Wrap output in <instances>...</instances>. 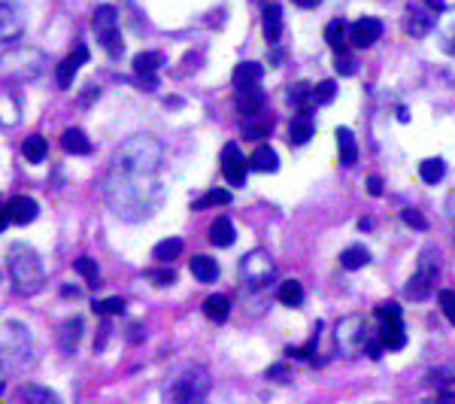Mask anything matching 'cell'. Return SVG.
<instances>
[{
    "mask_svg": "<svg viewBox=\"0 0 455 404\" xmlns=\"http://www.w3.org/2000/svg\"><path fill=\"white\" fill-rule=\"evenodd\" d=\"M107 204L124 222H140L149 219L161 204V186H158L155 174H131L112 167L104 186Z\"/></svg>",
    "mask_w": 455,
    "mask_h": 404,
    "instance_id": "obj_1",
    "label": "cell"
},
{
    "mask_svg": "<svg viewBox=\"0 0 455 404\" xmlns=\"http://www.w3.org/2000/svg\"><path fill=\"white\" fill-rule=\"evenodd\" d=\"M161 159H164V146L152 134H134V137H128L116 149L112 167L131 171V174H155L161 167Z\"/></svg>",
    "mask_w": 455,
    "mask_h": 404,
    "instance_id": "obj_2",
    "label": "cell"
},
{
    "mask_svg": "<svg viewBox=\"0 0 455 404\" xmlns=\"http://www.w3.org/2000/svg\"><path fill=\"white\" fill-rule=\"evenodd\" d=\"M6 267H9V277H13L18 295H37V292L43 289V283H46L40 255L33 253L31 246H25V243L9 246Z\"/></svg>",
    "mask_w": 455,
    "mask_h": 404,
    "instance_id": "obj_3",
    "label": "cell"
},
{
    "mask_svg": "<svg viewBox=\"0 0 455 404\" xmlns=\"http://www.w3.org/2000/svg\"><path fill=\"white\" fill-rule=\"evenodd\" d=\"M43 52L37 49H9L6 55H0V80L9 83H31L43 73Z\"/></svg>",
    "mask_w": 455,
    "mask_h": 404,
    "instance_id": "obj_4",
    "label": "cell"
},
{
    "mask_svg": "<svg viewBox=\"0 0 455 404\" xmlns=\"http://www.w3.org/2000/svg\"><path fill=\"white\" fill-rule=\"evenodd\" d=\"M440 255L434 246H428V250H422V255H419V267H416V274L410 277V283L404 289V295L407 298H413V301H425L431 292H434L437 286V277H440Z\"/></svg>",
    "mask_w": 455,
    "mask_h": 404,
    "instance_id": "obj_5",
    "label": "cell"
},
{
    "mask_svg": "<svg viewBox=\"0 0 455 404\" xmlns=\"http://www.w3.org/2000/svg\"><path fill=\"white\" fill-rule=\"evenodd\" d=\"M91 28H95L97 33V43L107 49V55H112V58H119V55L124 52V43H122V33H119V16L112 6H97L95 16H91Z\"/></svg>",
    "mask_w": 455,
    "mask_h": 404,
    "instance_id": "obj_6",
    "label": "cell"
},
{
    "mask_svg": "<svg viewBox=\"0 0 455 404\" xmlns=\"http://www.w3.org/2000/svg\"><path fill=\"white\" fill-rule=\"evenodd\" d=\"M377 319H380V344L382 350H404L407 344V331L401 322V307L395 301H385L377 307Z\"/></svg>",
    "mask_w": 455,
    "mask_h": 404,
    "instance_id": "obj_7",
    "label": "cell"
},
{
    "mask_svg": "<svg viewBox=\"0 0 455 404\" xmlns=\"http://www.w3.org/2000/svg\"><path fill=\"white\" fill-rule=\"evenodd\" d=\"M273 262H270V255L267 253H261V250H252L246 255V259L240 262V274L246 280V286L249 289H261V286H267V280L273 277Z\"/></svg>",
    "mask_w": 455,
    "mask_h": 404,
    "instance_id": "obj_8",
    "label": "cell"
},
{
    "mask_svg": "<svg viewBox=\"0 0 455 404\" xmlns=\"http://www.w3.org/2000/svg\"><path fill=\"white\" fill-rule=\"evenodd\" d=\"M210 392V374L203 368H191L186 377L176 380V386L170 389V398L176 401H198Z\"/></svg>",
    "mask_w": 455,
    "mask_h": 404,
    "instance_id": "obj_9",
    "label": "cell"
},
{
    "mask_svg": "<svg viewBox=\"0 0 455 404\" xmlns=\"http://www.w3.org/2000/svg\"><path fill=\"white\" fill-rule=\"evenodd\" d=\"M25 33V16L16 4L0 0V43H13Z\"/></svg>",
    "mask_w": 455,
    "mask_h": 404,
    "instance_id": "obj_10",
    "label": "cell"
},
{
    "mask_svg": "<svg viewBox=\"0 0 455 404\" xmlns=\"http://www.w3.org/2000/svg\"><path fill=\"white\" fill-rule=\"evenodd\" d=\"M222 174L231 186H243L246 183V159L237 143H228L222 149Z\"/></svg>",
    "mask_w": 455,
    "mask_h": 404,
    "instance_id": "obj_11",
    "label": "cell"
},
{
    "mask_svg": "<svg viewBox=\"0 0 455 404\" xmlns=\"http://www.w3.org/2000/svg\"><path fill=\"white\" fill-rule=\"evenodd\" d=\"M82 64H88V46H82V43H79V46L58 64V73H55V80H58V88H70L73 80H76V73L82 70Z\"/></svg>",
    "mask_w": 455,
    "mask_h": 404,
    "instance_id": "obj_12",
    "label": "cell"
},
{
    "mask_svg": "<svg viewBox=\"0 0 455 404\" xmlns=\"http://www.w3.org/2000/svg\"><path fill=\"white\" fill-rule=\"evenodd\" d=\"M37 213H40V204L28 195H13L6 201V219L13 225H28V222L37 219Z\"/></svg>",
    "mask_w": 455,
    "mask_h": 404,
    "instance_id": "obj_13",
    "label": "cell"
},
{
    "mask_svg": "<svg viewBox=\"0 0 455 404\" xmlns=\"http://www.w3.org/2000/svg\"><path fill=\"white\" fill-rule=\"evenodd\" d=\"M380 37H382V21L380 18H358L355 25L349 28V40H352V46H358V49L373 46Z\"/></svg>",
    "mask_w": 455,
    "mask_h": 404,
    "instance_id": "obj_14",
    "label": "cell"
},
{
    "mask_svg": "<svg viewBox=\"0 0 455 404\" xmlns=\"http://www.w3.org/2000/svg\"><path fill=\"white\" fill-rule=\"evenodd\" d=\"M161 64H164L161 52H140L134 58V73L143 80V85H149V92L155 88V73H158V67Z\"/></svg>",
    "mask_w": 455,
    "mask_h": 404,
    "instance_id": "obj_15",
    "label": "cell"
},
{
    "mask_svg": "<svg viewBox=\"0 0 455 404\" xmlns=\"http://www.w3.org/2000/svg\"><path fill=\"white\" fill-rule=\"evenodd\" d=\"M237 110L246 116H255L261 113V107H264V92H261L258 85H237Z\"/></svg>",
    "mask_w": 455,
    "mask_h": 404,
    "instance_id": "obj_16",
    "label": "cell"
},
{
    "mask_svg": "<svg viewBox=\"0 0 455 404\" xmlns=\"http://www.w3.org/2000/svg\"><path fill=\"white\" fill-rule=\"evenodd\" d=\"M310 137H313V113L310 110H298V116L289 125V143L304 146V143H310Z\"/></svg>",
    "mask_w": 455,
    "mask_h": 404,
    "instance_id": "obj_17",
    "label": "cell"
},
{
    "mask_svg": "<svg viewBox=\"0 0 455 404\" xmlns=\"http://www.w3.org/2000/svg\"><path fill=\"white\" fill-rule=\"evenodd\" d=\"M337 149H340V164L343 167H352L358 161V143L349 128H337Z\"/></svg>",
    "mask_w": 455,
    "mask_h": 404,
    "instance_id": "obj_18",
    "label": "cell"
},
{
    "mask_svg": "<svg viewBox=\"0 0 455 404\" xmlns=\"http://www.w3.org/2000/svg\"><path fill=\"white\" fill-rule=\"evenodd\" d=\"M431 28H434V16H428L425 6H410V13H407V33H413V37H425Z\"/></svg>",
    "mask_w": 455,
    "mask_h": 404,
    "instance_id": "obj_19",
    "label": "cell"
},
{
    "mask_svg": "<svg viewBox=\"0 0 455 404\" xmlns=\"http://www.w3.org/2000/svg\"><path fill=\"white\" fill-rule=\"evenodd\" d=\"M337 341H343L346 346H358V344L368 341L361 319H358V317H349L346 322H340V325H337Z\"/></svg>",
    "mask_w": 455,
    "mask_h": 404,
    "instance_id": "obj_20",
    "label": "cell"
},
{
    "mask_svg": "<svg viewBox=\"0 0 455 404\" xmlns=\"http://www.w3.org/2000/svg\"><path fill=\"white\" fill-rule=\"evenodd\" d=\"M249 164H252L255 171H261V174H273V171L279 167L277 149H273V146H267V143H258L255 152H252V159H249Z\"/></svg>",
    "mask_w": 455,
    "mask_h": 404,
    "instance_id": "obj_21",
    "label": "cell"
},
{
    "mask_svg": "<svg viewBox=\"0 0 455 404\" xmlns=\"http://www.w3.org/2000/svg\"><path fill=\"white\" fill-rule=\"evenodd\" d=\"M79 338H82V319L73 317V319H67L61 325V331H58V346L64 353H73L76 346H79Z\"/></svg>",
    "mask_w": 455,
    "mask_h": 404,
    "instance_id": "obj_22",
    "label": "cell"
},
{
    "mask_svg": "<svg viewBox=\"0 0 455 404\" xmlns=\"http://www.w3.org/2000/svg\"><path fill=\"white\" fill-rule=\"evenodd\" d=\"M282 37V9L277 4L264 6V40L270 43V46H277Z\"/></svg>",
    "mask_w": 455,
    "mask_h": 404,
    "instance_id": "obj_23",
    "label": "cell"
},
{
    "mask_svg": "<svg viewBox=\"0 0 455 404\" xmlns=\"http://www.w3.org/2000/svg\"><path fill=\"white\" fill-rule=\"evenodd\" d=\"M234 238H237V234H234V225H231V219H228V216H219V219H215L213 225H210V243L219 246V250L231 246Z\"/></svg>",
    "mask_w": 455,
    "mask_h": 404,
    "instance_id": "obj_24",
    "label": "cell"
},
{
    "mask_svg": "<svg viewBox=\"0 0 455 404\" xmlns=\"http://www.w3.org/2000/svg\"><path fill=\"white\" fill-rule=\"evenodd\" d=\"M188 267H191V277H195L198 283H213V280L219 277V265H215V259H210V255H195Z\"/></svg>",
    "mask_w": 455,
    "mask_h": 404,
    "instance_id": "obj_25",
    "label": "cell"
},
{
    "mask_svg": "<svg viewBox=\"0 0 455 404\" xmlns=\"http://www.w3.org/2000/svg\"><path fill=\"white\" fill-rule=\"evenodd\" d=\"M61 146H64V152H70V155H88L91 152V140L85 137V131H79V128H67L64 137H61Z\"/></svg>",
    "mask_w": 455,
    "mask_h": 404,
    "instance_id": "obj_26",
    "label": "cell"
},
{
    "mask_svg": "<svg viewBox=\"0 0 455 404\" xmlns=\"http://www.w3.org/2000/svg\"><path fill=\"white\" fill-rule=\"evenodd\" d=\"M340 265H343L346 271H358V267L370 265V250H368V246H361V243L346 246V250L340 253Z\"/></svg>",
    "mask_w": 455,
    "mask_h": 404,
    "instance_id": "obj_27",
    "label": "cell"
},
{
    "mask_svg": "<svg viewBox=\"0 0 455 404\" xmlns=\"http://www.w3.org/2000/svg\"><path fill=\"white\" fill-rule=\"evenodd\" d=\"M21 155H25V161L40 164V161H46V155H49V143H46V137H40V134H31V137H25Z\"/></svg>",
    "mask_w": 455,
    "mask_h": 404,
    "instance_id": "obj_28",
    "label": "cell"
},
{
    "mask_svg": "<svg viewBox=\"0 0 455 404\" xmlns=\"http://www.w3.org/2000/svg\"><path fill=\"white\" fill-rule=\"evenodd\" d=\"M228 313H231V301H228V295H210L207 301H203V317L207 319L225 322Z\"/></svg>",
    "mask_w": 455,
    "mask_h": 404,
    "instance_id": "obj_29",
    "label": "cell"
},
{
    "mask_svg": "<svg viewBox=\"0 0 455 404\" xmlns=\"http://www.w3.org/2000/svg\"><path fill=\"white\" fill-rule=\"evenodd\" d=\"M261 73L264 67L255 64V61H243L234 67V85H258L261 83Z\"/></svg>",
    "mask_w": 455,
    "mask_h": 404,
    "instance_id": "obj_30",
    "label": "cell"
},
{
    "mask_svg": "<svg viewBox=\"0 0 455 404\" xmlns=\"http://www.w3.org/2000/svg\"><path fill=\"white\" fill-rule=\"evenodd\" d=\"M289 104L294 110H310L316 100H313V85L310 83H294L289 85Z\"/></svg>",
    "mask_w": 455,
    "mask_h": 404,
    "instance_id": "obj_31",
    "label": "cell"
},
{
    "mask_svg": "<svg viewBox=\"0 0 455 404\" xmlns=\"http://www.w3.org/2000/svg\"><path fill=\"white\" fill-rule=\"evenodd\" d=\"M277 298H279L286 307H301V304H304V286L298 283V280H286V283L279 286Z\"/></svg>",
    "mask_w": 455,
    "mask_h": 404,
    "instance_id": "obj_32",
    "label": "cell"
},
{
    "mask_svg": "<svg viewBox=\"0 0 455 404\" xmlns=\"http://www.w3.org/2000/svg\"><path fill=\"white\" fill-rule=\"evenodd\" d=\"M179 253H182V240L179 238H167L152 250V259H158L161 265H170L173 259H179Z\"/></svg>",
    "mask_w": 455,
    "mask_h": 404,
    "instance_id": "obj_33",
    "label": "cell"
},
{
    "mask_svg": "<svg viewBox=\"0 0 455 404\" xmlns=\"http://www.w3.org/2000/svg\"><path fill=\"white\" fill-rule=\"evenodd\" d=\"M419 176H422L428 186H437L440 179L446 176V164H443V159H425L419 164Z\"/></svg>",
    "mask_w": 455,
    "mask_h": 404,
    "instance_id": "obj_34",
    "label": "cell"
},
{
    "mask_svg": "<svg viewBox=\"0 0 455 404\" xmlns=\"http://www.w3.org/2000/svg\"><path fill=\"white\" fill-rule=\"evenodd\" d=\"M73 271L82 277V280H88V286H100V271H97V262L95 259H88V255H79V259L73 262Z\"/></svg>",
    "mask_w": 455,
    "mask_h": 404,
    "instance_id": "obj_35",
    "label": "cell"
},
{
    "mask_svg": "<svg viewBox=\"0 0 455 404\" xmlns=\"http://www.w3.org/2000/svg\"><path fill=\"white\" fill-rule=\"evenodd\" d=\"M18 113H21L18 100L13 95H0V125H16Z\"/></svg>",
    "mask_w": 455,
    "mask_h": 404,
    "instance_id": "obj_36",
    "label": "cell"
},
{
    "mask_svg": "<svg viewBox=\"0 0 455 404\" xmlns=\"http://www.w3.org/2000/svg\"><path fill=\"white\" fill-rule=\"evenodd\" d=\"M91 310H95L97 317H119L124 310V301L122 298H97L95 304H91Z\"/></svg>",
    "mask_w": 455,
    "mask_h": 404,
    "instance_id": "obj_37",
    "label": "cell"
},
{
    "mask_svg": "<svg viewBox=\"0 0 455 404\" xmlns=\"http://www.w3.org/2000/svg\"><path fill=\"white\" fill-rule=\"evenodd\" d=\"M228 201H231V192H228V188H213V192H207L200 201H195V210L219 207V204H228Z\"/></svg>",
    "mask_w": 455,
    "mask_h": 404,
    "instance_id": "obj_38",
    "label": "cell"
},
{
    "mask_svg": "<svg viewBox=\"0 0 455 404\" xmlns=\"http://www.w3.org/2000/svg\"><path fill=\"white\" fill-rule=\"evenodd\" d=\"M325 40L331 49H343V40H346V25L343 21H331V25L325 28Z\"/></svg>",
    "mask_w": 455,
    "mask_h": 404,
    "instance_id": "obj_39",
    "label": "cell"
},
{
    "mask_svg": "<svg viewBox=\"0 0 455 404\" xmlns=\"http://www.w3.org/2000/svg\"><path fill=\"white\" fill-rule=\"evenodd\" d=\"M273 128V119H261V122H246L243 125V134L249 140H261V137H267Z\"/></svg>",
    "mask_w": 455,
    "mask_h": 404,
    "instance_id": "obj_40",
    "label": "cell"
},
{
    "mask_svg": "<svg viewBox=\"0 0 455 404\" xmlns=\"http://www.w3.org/2000/svg\"><path fill=\"white\" fill-rule=\"evenodd\" d=\"M334 95H337V85H334L331 80L318 83V85L313 88V100H316V104H331Z\"/></svg>",
    "mask_w": 455,
    "mask_h": 404,
    "instance_id": "obj_41",
    "label": "cell"
},
{
    "mask_svg": "<svg viewBox=\"0 0 455 404\" xmlns=\"http://www.w3.org/2000/svg\"><path fill=\"white\" fill-rule=\"evenodd\" d=\"M25 401H58V395L55 392H49V389H40V386H25L18 392Z\"/></svg>",
    "mask_w": 455,
    "mask_h": 404,
    "instance_id": "obj_42",
    "label": "cell"
},
{
    "mask_svg": "<svg viewBox=\"0 0 455 404\" xmlns=\"http://www.w3.org/2000/svg\"><path fill=\"white\" fill-rule=\"evenodd\" d=\"M334 67H337L340 76H352V73H355V58H352V55H346L343 49H337V61H334Z\"/></svg>",
    "mask_w": 455,
    "mask_h": 404,
    "instance_id": "obj_43",
    "label": "cell"
},
{
    "mask_svg": "<svg viewBox=\"0 0 455 404\" xmlns=\"http://www.w3.org/2000/svg\"><path fill=\"white\" fill-rule=\"evenodd\" d=\"M440 307H443V313H446V319L455 325V292L452 289H440Z\"/></svg>",
    "mask_w": 455,
    "mask_h": 404,
    "instance_id": "obj_44",
    "label": "cell"
},
{
    "mask_svg": "<svg viewBox=\"0 0 455 404\" xmlns=\"http://www.w3.org/2000/svg\"><path fill=\"white\" fill-rule=\"evenodd\" d=\"M401 219L407 222V225H413V228H419V231H425L428 228V222H425V216L419 210H413V207H407L404 213H401Z\"/></svg>",
    "mask_w": 455,
    "mask_h": 404,
    "instance_id": "obj_45",
    "label": "cell"
},
{
    "mask_svg": "<svg viewBox=\"0 0 455 404\" xmlns=\"http://www.w3.org/2000/svg\"><path fill=\"white\" fill-rule=\"evenodd\" d=\"M443 49H446L449 55H455V18H452V28L443 33Z\"/></svg>",
    "mask_w": 455,
    "mask_h": 404,
    "instance_id": "obj_46",
    "label": "cell"
},
{
    "mask_svg": "<svg viewBox=\"0 0 455 404\" xmlns=\"http://www.w3.org/2000/svg\"><path fill=\"white\" fill-rule=\"evenodd\" d=\"M152 280H158V286H170V283L176 280V274H173V271H155Z\"/></svg>",
    "mask_w": 455,
    "mask_h": 404,
    "instance_id": "obj_47",
    "label": "cell"
},
{
    "mask_svg": "<svg viewBox=\"0 0 455 404\" xmlns=\"http://www.w3.org/2000/svg\"><path fill=\"white\" fill-rule=\"evenodd\" d=\"M368 192L370 195H382V179L380 176H370L368 179Z\"/></svg>",
    "mask_w": 455,
    "mask_h": 404,
    "instance_id": "obj_48",
    "label": "cell"
},
{
    "mask_svg": "<svg viewBox=\"0 0 455 404\" xmlns=\"http://www.w3.org/2000/svg\"><path fill=\"white\" fill-rule=\"evenodd\" d=\"M425 9H431V13H443V9H446V0H425Z\"/></svg>",
    "mask_w": 455,
    "mask_h": 404,
    "instance_id": "obj_49",
    "label": "cell"
},
{
    "mask_svg": "<svg viewBox=\"0 0 455 404\" xmlns=\"http://www.w3.org/2000/svg\"><path fill=\"white\" fill-rule=\"evenodd\" d=\"M294 6H301V9H316L318 4H322V0H291Z\"/></svg>",
    "mask_w": 455,
    "mask_h": 404,
    "instance_id": "obj_50",
    "label": "cell"
},
{
    "mask_svg": "<svg viewBox=\"0 0 455 404\" xmlns=\"http://www.w3.org/2000/svg\"><path fill=\"white\" fill-rule=\"evenodd\" d=\"M61 295L64 298H79V289L76 286H61Z\"/></svg>",
    "mask_w": 455,
    "mask_h": 404,
    "instance_id": "obj_51",
    "label": "cell"
},
{
    "mask_svg": "<svg viewBox=\"0 0 455 404\" xmlns=\"http://www.w3.org/2000/svg\"><path fill=\"white\" fill-rule=\"evenodd\" d=\"M6 222H9V219H6V204H4V201H0V231L6 228Z\"/></svg>",
    "mask_w": 455,
    "mask_h": 404,
    "instance_id": "obj_52",
    "label": "cell"
}]
</instances>
